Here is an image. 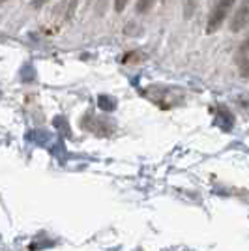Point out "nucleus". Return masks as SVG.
I'll return each mask as SVG.
<instances>
[{
    "label": "nucleus",
    "instance_id": "nucleus-1",
    "mask_svg": "<svg viewBox=\"0 0 249 251\" xmlns=\"http://www.w3.org/2000/svg\"><path fill=\"white\" fill-rule=\"evenodd\" d=\"M236 0H218V4L214 6V10L210 13L206 23V34H214L216 30L221 28V25L225 23L228 15H230V10L234 6Z\"/></svg>",
    "mask_w": 249,
    "mask_h": 251
},
{
    "label": "nucleus",
    "instance_id": "nucleus-2",
    "mask_svg": "<svg viewBox=\"0 0 249 251\" xmlns=\"http://www.w3.org/2000/svg\"><path fill=\"white\" fill-rule=\"evenodd\" d=\"M248 26V0H242L238 6V10L234 11L232 19L228 23L230 32H240Z\"/></svg>",
    "mask_w": 249,
    "mask_h": 251
},
{
    "label": "nucleus",
    "instance_id": "nucleus-3",
    "mask_svg": "<svg viewBox=\"0 0 249 251\" xmlns=\"http://www.w3.org/2000/svg\"><path fill=\"white\" fill-rule=\"evenodd\" d=\"M248 42H244L242 45H240V49L236 51V64H238L240 68V74H242V77H248Z\"/></svg>",
    "mask_w": 249,
    "mask_h": 251
},
{
    "label": "nucleus",
    "instance_id": "nucleus-4",
    "mask_svg": "<svg viewBox=\"0 0 249 251\" xmlns=\"http://www.w3.org/2000/svg\"><path fill=\"white\" fill-rule=\"evenodd\" d=\"M199 4H200V0H184V17L186 19L193 17V13L197 11Z\"/></svg>",
    "mask_w": 249,
    "mask_h": 251
},
{
    "label": "nucleus",
    "instance_id": "nucleus-5",
    "mask_svg": "<svg viewBox=\"0 0 249 251\" xmlns=\"http://www.w3.org/2000/svg\"><path fill=\"white\" fill-rule=\"evenodd\" d=\"M154 4H156V0H137V13H146V11H150Z\"/></svg>",
    "mask_w": 249,
    "mask_h": 251
},
{
    "label": "nucleus",
    "instance_id": "nucleus-6",
    "mask_svg": "<svg viewBox=\"0 0 249 251\" xmlns=\"http://www.w3.org/2000/svg\"><path fill=\"white\" fill-rule=\"evenodd\" d=\"M129 0H114V10L116 11H124Z\"/></svg>",
    "mask_w": 249,
    "mask_h": 251
},
{
    "label": "nucleus",
    "instance_id": "nucleus-7",
    "mask_svg": "<svg viewBox=\"0 0 249 251\" xmlns=\"http://www.w3.org/2000/svg\"><path fill=\"white\" fill-rule=\"evenodd\" d=\"M0 2H6V0H0Z\"/></svg>",
    "mask_w": 249,
    "mask_h": 251
}]
</instances>
